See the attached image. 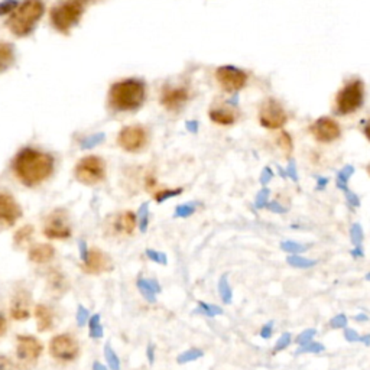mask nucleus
<instances>
[{
    "instance_id": "nucleus-1",
    "label": "nucleus",
    "mask_w": 370,
    "mask_h": 370,
    "mask_svg": "<svg viewBox=\"0 0 370 370\" xmlns=\"http://www.w3.org/2000/svg\"><path fill=\"white\" fill-rule=\"evenodd\" d=\"M13 173L26 187H38L54 173V158L34 148L22 149L13 160Z\"/></svg>"
},
{
    "instance_id": "nucleus-2",
    "label": "nucleus",
    "mask_w": 370,
    "mask_h": 370,
    "mask_svg": "<svg viewBox=\"0 0 370 370\" xmlns=\"http://www.w3.org/2000/svg\"><path fill=\"white\" fill-rule=\"evenodd\" d=\"M146 100V85L142 80L127 78L110 87L109 106L115 111H136Z\"/></svg>"
},
{
    "instance_id": "nucleus-3",
    "label": "nucleus",
    "mask_w": 370,
    "mask_h": 370,
    "mask_svg": "<svg viewBox=\"0 0 370 370\" xmlns=\"http://www.w3.org/2000/svg\"><path fill=\"white\" fill-rule=\"evenodd\" d=\"M100 0H61L51 10V23L55 31L64 35L69 34L78 25L85 10Z\"/></svg>"
},
{
    "instance_id": "nucleus-4",
    "label": "nucleus",
    "mask_w": 370,
    "mask_h": 370,
    "mask_svg": "<svg viewBox=\"0 0 370 370\" xmlns=\"http://www.w3.org/2000/svg\"><path fill=\"white\" fill-rule=\"evenodd\" d=\"M44 10L45 6L42 0H23L8 21L10 32L18 38L31 35L36 23L41 21L42 15H44Z\"/></svg>"
},
{
    "instance_id": "nucleus-5",
    "label": "nucleus",
    "mask_w": 370,
    "mask_h": 370,
    "mask_svg": "<svg viewBox=\"0 0 370 370\" xmlns=\"http://www.w3.org/2000/svg\"><path fill=\"white\" fill-rule=\"evenodd\" d=\"M364 102V83L354 78L347 83L336 96V111L341 116L351 115L359 110Z\"/></svg>"
},
{
    "instance_id": "nucleus-6",
    "label": "nucleus",
    "mask_w": 370,
    "mask_h": 370,
    "mask_svg": "<svg viewBox=\"0 0 370 370\" xmlns=\"http://www.w3.org/2000/svg\"><path fill=\"white\" fill-rule=\"evenodd\" d=\"M44 353V345L35 337L19 334L17 337V366L19 370H32Z\"/></svg>"
},
{
    "instance_id": "nucleus-7",
    "label": "nucleus",
    "mask_w": 370,
    "mask_h": 370,
    "mask_svg": "<svg viewBox=\"0 0 370 370\" xmlns=\"http://www.w3.org/2000/svg\"><path fill=\"white\" fill-rule=\"evenodd\" d=\"M76 178L84 185H94L106 178V162L100 156L90 155L76 165Z\"/></svg>"
},
{
    "instance_id": "nucleus-8",
    "label": "nucleus",
    "mask_w": 370,
    "mask_h": 370,
    "mask_svg": "<svg viewBox=\"0 0 370 370\" xmlns=\"http://www.w3.org/2000/svg\"><path fill=\"white\" fill-rule=\"evenodd\" d=\"M51 358L60 362H74L80 354L78 341L67 333L56 334L50 340L48 346Z\"/></svg>"
},
{
    "instance_id": "nucleus-9",
    "label": "nucleus",
    "mask_w": 370,
    "mask_h": 370,
    "mask_svg": "<svg viewBox=\"0 0 370 370\" xmlns=\"http://www.w3.org/2000/svg\"><path fill=\"white\" fill-rule=\"evenodd\" d=\"M44 236L50 240H67L73 236L67 211L58 208L51 213L44 224Z\"/></svg>"
},
{
    "instance_id": "nucleus-10",
    "label": "nucleus",
    "mask_w": 370,
    "mask_h": 370,
    "mask_svg": "<svg viewBox=\"0 0 370 370\" xmlns=\"http://www.w3.org/2000/svg\"><path fill=\"white\" fill-rule=\"evenodd\" d=\"M148 142H149L148 131L144 126H139V124L123 127L118 136L119 146L131 153L144 151L148 145Z\"/></svg>"
},
{
    "instance_id": "nucleus-11",
    "label": "nucleus",
    "mask_w": 370,
    "mask_h": 370,
    "mask_svg": "<svg viewBox=\"0 0 370 370\" xmlns=\"http://www.w3.org/2000/svg\"><path fill=\"white\" fill-rule=\"evenodd\" d=\"M83 258L81 269L87 275H102L113 269V262L110 256L98 248H91L85 252Z\"/></svg>"
},
{
    "instance_id": "nucleus-12",
    "label": "nucleus",
    "mask_w": 370,
    "mask_h": 370,
    "mask_svg": "<svg viewBox=\"0 0 370 370\" xmlns=\"http://www.w3.org/2000/svg\"><path fill=\"white\" fill-rule=\"evenodd\" d=\"M259 122L266 129H281L288 122V115L281 103L269 98L259 110Z\"/></svg>"
},
{
    "instance_id": "nucleus-13",
    "label": "nucleus",
    "mask_w": 370,
    "mask_h": 370,
    "mask_svg": "<svg viewBox=\"0 0 370 370\" xmlns=\"http://www.w3.org/2000/svg\"><path fill=\"white\" fill-rule=\"evenodd\" d=\"M216 80L224 91L235 93L241 90L248 83V74L232 65H224L217 68Z\"/></svg>"
},
{
    "instance_id": "nucleus-14",
    "label": "nucleus",
    "mask_w": 370,
    "mask_h": 370,
    "mask_svg": "<svg viewBox=\"0 0 370 370\" xmlns=\"http://www.w3.org/2000/svg\"><path fill=\"white\" fill-rule=\"evenodd\" d=\"M32 296L26 290H18L13 294L9 307V314L13 321H26L31 318Z\"/></svg>"
},
{
    "instance_id": "nucleus-15",
    "label": "nucleus",
    "mask_w": 370,
    "mask_h": 370,
    "mask_svg": "<svg viewBox=\"0 0 370 370\" xmlns=\"http://www.w3.org/2000/svg\"><path fill=\"white\" fill-rule=\"evenodd\" d=\"M311 135L323 144H330L340 138V124L331 118H320L309 127Z\"/></svg>"
},
{
    "instance_id": "nucleus-16",
    "label": "nucleus",
    "mask_w": 370,
    "mask_h": 370,
    "mask_svg": "<svg viewBox=\"0 0 370 370\" xmlns=\"http://www.w3.org/2000/svg\"><path fill=\"white\" fill-rule=\"evenodd\" d=\"M22 217V208L9 194L0 193V226L12 227Z\"/></svg>"
},
{
    "instance_id": "nucleus-17",
    "label": "nucleus",
    "mask_w": 370,
    "mask_h": 370,
    "mask_svg": "<svg viewBox=\"0 0 370 370\" xmlns=\"http://www.w3.org/2000/svg\"><path fill=\"white\" fill-rule=\"evenodd\" d=\"M190 100L187 87H166L161 94V103L169 111H178Z\"/></svg>"
},
{
    "instance_id": "nucleus-18",
    "label": "nucleus",
    "mask_w": 370,
    "mask_h": 370,
    "mask_svg": "<svg viewBox=\"0 0 370 370\" xmlns=\"http://www.w3.org/2000/svg\"><path fill=\"white\" fill-rule=\"evenodd\" d=\"M69 290L68 278L58 269H50L47 274V291L52 298L64 296Z\"/></svg>"
},
{
    "instance_id": "nucleus-19",
    "label": "nucleus",
    "mask_w": 370,
    "mask_h": 370,
    "mask_svg": "<svg viewBox=\"0 0 370 370\" xmlns=\"http://www.w3.org/2000/svg\"><path fill=\"white\" fill-rule=\"evenodd\" d=\"M136 215L133 211H123L111 220V233L116 236H131L136 229Z\"/></svg>"
},
{
    "instance_id": "nucleus-20",
    "label": "nucleus",
    "mask_w": 370,
    "mask_h": 370,
    "mask_svg": "<svg viewBox=\"0 0 370 370\" xmlns=\"http://www.w3.org/2000/svg\"><path fill=\"white\" fill-rule=\"evenodd\" d=\"M55 258V248L50 243H36L30 248L28 259L35 265L50 263Z\"/></svg>"
},
{
    "instance_id": "nucleus-21",
    "label": "nucleus",
    "mask_w": 370,
    "mask_h": 370,
    "mask_svg": "<svg viewBox=\"0 0 370 370\" xmlns=\"http://www.w3.org/2000/svg\"><path fill=\"white\" fill-rule=\"evenodd\" d=\"M34 316L36 320V330L39 333H47L54 327V312L45 304H36L34 308Z\"/></svg>"
},
{
    "instance_id": "nucleus-22",
    "label": "nucleus",
    "mask_w": 370,
    "mask_h": 370,
    "mask_svg": "<svg viewBox=\"0 0 370 370\" xmlns=\"http://www.w3.org/2000/svg\"><path fill=\"white\" fill-rule=\"evenodd\" d=\"M210 119L217 124L229 126L237 120V113H236V110H233L230 107H226V106L213 107L210 110Z\"/></svg>"
},
{
    "instance_id": "nucleus-23",
    "label": "nucleus",
    "mask_w": 370,
    "mask_h": 370,
    "mask_svg": "<svg viewBox=\"0 0 370 370\" xmlns=\"http://www.w3.org/2000/svg\"><path fill=\"white\" fill-rule=\"evenodd\" d=\"M136 287H138L139 292L142 294V296H144L148 303H151V304L156 303V294L161 291V287L155 279L139 278L136 282Z\"/></svg>"
},
{
    "instance_id": "nucleus-24",
    "label": "nucleus",
    "mask_w": 370,
    "mask_h": 370,
    "mask_svg": "<svg viewBox=\"0 0 370 370\" xmlns=\"http://www.w3.org/2000/svg\"><path fill=\"white\" fill-rule=\"evenodd\" d=\"M15 63V50L13 45L0 42V73H3Z\"/></svg>"
},
{
    "instance_id": "nucleus-25",
    "label": "nucleus",
    "mask_w": 370,
    "mask_h": 370,
    "mask_svg": "<svg viewBox=\"0 0 370 370\" xmlns=\"http://www.w3.org/2000/svg\"><path fill=\"white\" fill-rule=\"evenodd\" d=\"M34 233H35L34 226L26 224L21 227V229H18V232L13 235V243H15V246L18 248H25L26 245L31 243Z\"/></svg>"
},
{
    "instance_id": "nucleus-26",
    "label": "nucleus",
    "mask_w": 370,
    "mask_h": 370,
    "mask_svg": "<svg viewBox=\"0 0 370 370\" xmlns=\"http://www.w3.org/2000/svg\"><path fill=\"white\" fill-rule=\"evenodd\" d=\"M87 325H89V334L91 338H102L103 337L105 331H103V327L100 324V316L98 314L91 316Z\"/></svg>"
},
{
    "instance_id": "nucleus-27",
    "label": "nucleus",
    "mask_w": 370,
    "mask_h": 370,
    "mask_svg": "<svg viewBox=\"0 0 370 370\" xmlns=\"http://www.w3.org/2000/svg\"><path fill=\"white\" fill-rule=\"evenodd\" d=\"M287 262L292 268H300V269H308V268H312V266H314L317 263L316 261L307 259V258H304V256H300V254H291V256H288Z\"/></svg>"
},
{
    "instance_id": "nucleus-28",
    "label": "nucleus",
    "mask_w": 370,
    "mask_h": 370,
    "mask_svg": "<svg viewBox=\"0 0 370 370\" xmlns=\"http://www.w3.org/2000/svg\"><path fill=\"white\" fill-rule=\"evenodd\" d=\"M219 294L221 296V300L224 304H230L232 303V298H233V292H232V288L229 285V281H227V276L223 275L220 278V282H219Z\"/></svg>"
},
{
    "instance_id": "nucleus-29",
    "label": "nucleus",
    "mask_w": 370,
    "mask_h": 370,
    "mask_svg": "<svg viewBox=\"0 0 370 370\" xmlns=\"http://www.w3.org/2000/svg\"><path fill=\"white\" fill-rule=\"evenodd\" d=\"M105 358L110 370H120V360L110 345H106L105 347Z\"/></svg>"
},
{
    "instance_id": "nucleus-30",
    "label": "nucleus",
    "mask_w": 370,
    "mask_h": 370,
    "mask_svg": "<svg viewBox=\"0 0 370 370\" xmlns=\"http://www.w3.org/2000/svg\"><path fill=\"white\" fill-rule=\"evenodd\" d=\"M203 354H204L203 350L197 349V347H193V349H190L187 351H184L182 354L178 356V363L184 364V363H188V362H194L197 359H200Z\"/></svg>"
},
{
    "instance_id": "nucleus-31",
    "label": "nucleus",
    "mask_w": 370,
    "mask_h": 370,
    "mask_svg": "<svg viewBox=\"0 0 370 370\" xmlns=\"http://www.w3.org/2000/svg\"><path fill=\"white\" fill-rule=\"evenodd\" d=\"M276 140H278V145H279L281 151L283 152V155L290 156L291 152H292V139H291V136L287 132H281L278 135Z\"/></svg>"
},
{
    "instance_id": "nucleus-32",
    "label": "nucleus",
    "mask_w": 370,
    "mask_h": 370,
    "mask_svg": "<svg viewBox=\"0 0 370 370\" xmlns=\"http://www.w3.org/2000/svg\"><path fill=\"white\" fill-rule=\"evenodd\" d=\"M281 249L283 252H287L290 254H298V253H301L304 250H307V246L304 245H300V243H296V241H282L281 243Z\"/></svg>"
},
{
    "instance_id": "nucleus-33",
    "label": "nucleus",
    "mask_w": 370,
    "mask_h": 370,
    "mask_svg": "<svg viewBox=\"0 0 370 370\" xmlns=\"http://www.w3.org/2000/svg\"><path fill=\"white\" fill-rule=\"evenodd\" d=\"M324 350H325L324 345L317 343V341H311V343H308L305 346H300V349L296 350V354H308V353L316 354V353H321Z\"/></svg>"
},
{
    "instance_id": "nucleus-34",
    "label": "nucleus",
    "mask_w": 370,
    "mask_h": 370,
    "mask_svg": "<svg viewBox=\"0 0 370 370\" xmlns=\"http://www.w3.org/2000/svg\"><path fill=\"white\" fill-rule=\"evenodd\" d=\"M198 311H200L202 314H204L207 317H216V316H220L223 312V309L220 307L210 305V304H206V303L198 304Z\"/></svg>"
},
{
    "instance_id": "nucleus-35",
    "label": "nucleus",
    "mask_w": 370,
    "mask_h": 370,
    "mask_svg": "<svg viewBox=\"0 0 370 370\" xmlns=\"http://www.w3.org/2000/svg\"><path fill=\"white\" fill-rule=\"evenodd\" d=\"M316 334H317V330H316V329H307V330H304L300 336L296 337L295 341H296V343L300 345V346H305V345L311 343L312 338H314Z\"/></svg>"
},
{
    "instance_id": "nucleus-36",
    "label": "nucleus",
    "mask_w": 370,
    "mask_h": 370,
    "mask_svg": "<svg viewBox=\"0 0 370 370\" xmlns=\"http://www.w3.org/2000/svg\"><path fill=\"white\" fill-rule=\"evenodd\" d=\"M350 236H351L353 245H354L356 248H360L362 241H363V230H362L360 224H353L351 232H350Z\"/></svg>"
},
{
    "instance_id": "nucleus-37",
    "label": "nucleus",
    "mask_w": 370,
    "mask_h": 370,
    "mask_svg": "<svg viewBox=\"0 0 370 370\" xmlns=\"http://www.w3.org/2000/svg\"><path fill=\"white\" fill-rule=\"evenodd\" d=\"M19 6V3L17 0H5V2L0 3V17L9 15V13H13L17 10V8Z\"/></svg>"
},
{
    "instance_id": "nucleus-38",
    "label": "nucleus",
    "mask_w": 370,
    "mask_h": 370,
    "mask_svg": "<svg viewBox=\"0 0 370 370\" xmlns=\"http://www.w3.org/2000/svg\"><path fill=\"white\" fill-rule=\"evenodd\" d=\"M291 333H283L278 341H276V345H275V349H274V354L278 353V351H282V350H285L287 347H290L291 345Z\"/></svg>"
},
{
    "instance_id": "nucleus-39",
    "label": "nucleus",
    "mask_w": 370,
    "mask_h": 370,
    "mask_svg": "<svg viewBox=\"0 0 370 370\" xmlns=\"http://www.w3.org/2000/svg\"><path fill=\"white\" fill-rule=\"evenodd\" d=\"M330 325H331V329H346L347 327V317L345 314H337L336 317L331 318L330 321Z\"/></svg>"
},
{
    "instance_id": "nucleus-40",
    "label": "nucleus",
    "mask_w": 370,
    "mask_h": 370,
    "mask_svg": "<svg viewBox=\"0 0 370 370\" xmlns=\"http://www.w3.org/2000/svg\"><path fill=\"white\" fill-rule=\"evenodd\" d=\"M90 320V314H89V309L87 308H84L83 305H78L77 308V323L80 327L85 325L89 323Z\"/></svg>"
},
{
    "instance_id": "nucleus-41",
    "label": "nucleus",
    "mask_w": 370,
    "mask_h": 370,
    "mask_svg": "<svg viewBox=\"0 0 370 370\" xmlns=\"http://www.w3.org/2000/svg\"><path fill=\"white\" fill-rule=\"evenodd\" d=\"M177 194H181V190H158L155 193V200L161 203L165 200V198L174 197Z\"/></svg>"
},
{
    "instance_id": "nucleus-42",
    "label": "nucleus",
    "mask_w": 370,
    "mask_h": 370,
    "mask_svg": "<svg viewBox=\"0 0 370 370\" xmlns=\"http://www.w3.org/2000/svg\"><path fill=\"white\" fill-rule=\"evenodd\" d=\"M146 256H148V258H149L151 261H153V262H156V263L166 265V256H165L164 253H161V252L148 250V252H146Z\"/></svg>"
},
{
    "instance_id": "nucleus-43",
    "label": "nucleus",
    "mask_w": 370,
    "mask_h": 370,
    "mask_svg": "<svg viewBox=\"0 0 370 370\" xmlns=\"http://www.w3.org/2000/svg\"><path fill=\"white\" fill-rule=\"evenodd\" d=\"M360 337L362 336H359V333L353 329L345 330V338L349 341V343H358V341H360Z\"/></svg>"
},
{
    "instance_id": "nucleus-44",
    "label": "nucleus",
    "mask_w": 370,
    "mask_h": 370,
    "mask_svg": "<svg viewBox=\"0 0 370 370\" xmlns=\"http://www.w3.org/2000/svg\"><path fill=\"white\" fill-rule=\"evenodd\" d=\"M0 370H15V366H13L8 356L0 354Z\"/></svg>"
},
{
    "instance_id": "nucleus-45",
    "label": "nucleus",
    "mask_w": 370,
    "mask_h": 370,
    "mask_svg": "<svg viewBox=\"0 0 370 370\" xmlns=\"http://www.w3.org/2000/svg\"><path fill=\"white\" fill-rule=\"evenodd\" d=\"M272 333H274V323L270 321L268 324H265L262 327V330H261V337L262 338H270L272 337Z\"/></svg>"
},
{
    "instance_id": "nucleus-46",
    "label": "nucleus",
    "mask_w": 370,
    "mask_h": 370,
    "mask_svg": "<svg viewBox=\"0 0 370 370\" xmlns=\"http://www.w3.org/2000/svg\"><path fill=\"white\" fill-rule=\"evenodd\" d=\"M8 318L0 312V337H3L8 333Z\"/></svg>"
},
{
    "instance_id": "nucleus-47",
    "label": "nucleus",
    "mask_w": 370,
    "mask_h": 370,
    "mask_svg": "<svg viewBox=\"0 0 370 370\" xmlns=\"http://www.w3.org/2000/svg\"><path fill=\"white\" fill-rule=\"evenodd\" d=\"M146 356H148V359H149V363L152 364V363L155 362V347H153V345H149V346H148Z\"/></svg>"
},
{
    "instance_id": "nucleus-48",
    "label": "nucleus",
    "mask_w": 370,
    "mask_h": 370,
    "mask_svg": "<svg viewBox=\"0 0 370 370\" xmlns=\"http://www.w3.org/2000/svg\"><path fill=\"white\" fill-rule=\"evenodd\" d=\"M178 216H188V215H191V213H193V208H188V207H181V208H178Z\"/></svg>"
},
{
    "instance_id": "nucleus-49",
    "label": "nucleus",
    "mask_w": 370,
    "mask_h": 370,
    "mask_svg": "<svg viewBox=\"0 0 370 370\" xmlns=\"http://www.w3.org/2000/svg\"><path fill=\"white\" fill-rule=\"evenodd\" d=\"M351 254L354 258H363V250L360 248H356L354 250H351Z\"/></svg>"
},
{
    "instance_id": "nucleus-50",
    "label": "nucleus",
    "mask_w": 370,
    "mask_h": 370,
    "mask_svg": "<svg viewBox=\"0 0 370 370\" xmlns=\"http://www.w3.org/2000/svg\"><path fill=\"white\" fill-rule=\"evenodd\" d=\"M360 341L364 346H370V334H364L360 337Z\"/></svg>"
},
{
    "instance_id": "nucleus-51",
    "label": "nucleus",
    "mask_w": 370,
    "mask_h": 370,
    "mask_svg": "<svg viewBox=\"0 0 370 370\" xmlns=\"http://www.w3.org/2000/svg\"><path fill=\"white\" fill-rule=\"evenodd\" d=\"M93 370H109L106 366H103L102 363H98V362H96L94 364H93Z\"/></svg>"
},
{
    "instance_id": "nucleus-52",
    "label": "nucleus",
    "mask_w": 370,
    "mask_h": 370,
    "mask_svg": "<svg viewBox=\"0 0 370 370\" xmlns=\"http://www.w3.org/2000/svg\"><path fill=\"white\" fill-rule=\"evenodd\" d=\"M364 136L370 140V122L364 126Z\"/></svg>"
},
{
    "instance_id": "nucleus-53",
    "label": "nucleus",
    "mask_w": 370,
    "mask_h": 370,
    "mask_svg": "<svg viewBox=\"0 0 370 370\" xmlns=\"http://www.w3.org/2000/svg\"><path fill=\"white\" fill-rule=\"evenodd\" d=\"M356 320H358V321H366L367 317L364 314H359V316H356Z\"/></svg>"
},
{
    "instance_id": "nucleus-54",
    "label": "nucleus",
    "mask_w": 370,
    "mask_h": 370,
    "mask_svg": "<svg viewBox=\"0 0 370 370\" xmlns=\"http://www.w3.org/2000/svg\"><path fill=\"white\" fill-rule=\"evenodd\" d=\"M366 169H367V174H369V175H370V164H369V165H367V168H366Z\"/></svg>"
},
{
    "instance_id": "nucleus-55",
    "label": "nucleus",
    "mask_w": 370,
    "mask_h": 370,
    "mask_svg": "<svg viewBox=\"0 0 370 370\" xmlns=\"http://www.w3.org/2000/svg\"><path fill=\"white\" fill-rule=\"evenodd\" d=\"M366 281H370V272L366 275Z\"/></svg>"
}]
</instances>
